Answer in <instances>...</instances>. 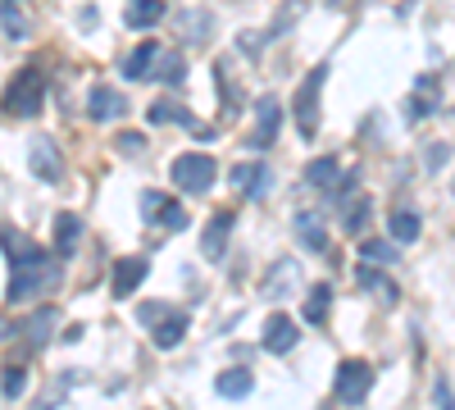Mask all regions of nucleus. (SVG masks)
Returning a JSON list of instances; mask_svg holds the SVG:
<instances>
[{"label": "nucleus", "instance_id": "obj_34", "mask_svg": "<svg viewBox=\"0 0 455 410\" xmlns=\"http://www.w3.org/2000/svg\"><path fill=\"white\" fill-rule=\"evenodd\" d=\"M433 410H451V379H437V388H433Z\"/></svg>", "mask_w": 455, "mask_h": 410}, {"label": "nucleus", "instance_id": "obj_6", "mask_svg": "<svg viewBox=\"0 0 455 410\" xmlns=\"http://www.w3.org/2000/svg\"><path fill=\"white\" fill-rule=\"evenodd\" d=\"M141 219H146V223H160V229H169V233H182L187 223H192L187 205H178V201L164 197V192H141Z\"/></svg>", "mask_w": 455, "mask_h": 410}, {"label": "nucleus", "instance_id": "obj_28", "mask_svg": "<svg viewBox=\"0 0 455 410\" xmlns=\"http://www.w3.org/2000/svg\"><path fill=\"white\" fill-rule=\"evenodd\" d=\"M396 255H401V246H392L383 237H364L360 242V260H364V265H396Z\"/></svg>", "mask_w": 455, "mask_h": 410}, {"label": "nucleus", "instance_id": "obj_35", "mask_svg": "<svg viewBox=\"0 0 455 410\" xmlns=\"http://www.w3.org/2000/svg\"><path fill=\"white\" fill-rule=\"evenodd\" d=\"M119 151H124V156H137V151H146V137H132V133H124V137H119Z\"/></svg>", "mask_w": 455, "mask_h": 410}, {"label": "nucleus", "instance_id": "obj_10", "mask_svg": "<svg viewBox=\"0 0 455 410\" xmlns=\"http://www.w3.org/2000/svg\"><path fill=\"white\" fill-rule=\"evenodd\" d=\"M264 351L269 356H287V351H296V342H300V328L291 324V315H269L264 319Z\"/></svg>", "mask_w": 455, "mask_h": 410}, {"label": "nucleus", "instance_id": "obj_5", "mask_svg": "<svg viewBox=\"0 0 455 410\" xmlns=\"http://www.w3.org/2000/svg\"><path fill=\"white\" fill-rule=\"evenodd\" d=\"M332 388H337V401H341V406H360V401L369 397V388H373V365H364V360H341Z\"/></svg>", "mask_w": 455, "mask_h": 410}, {"label": "nucleus", "instance_id": "obj_25", "mask_svg": "<svg viewBox=\"0 0 455 410\" xmlns=\"http://www.w3.org/2000/svg\"><path fill=\"white\" fill-rule=\"evenodd\" d=\"M146 119H150V124H187V128H196V124H201V119L192 115V109L182 105V100H156Z\"/></svg>", "mask_w": 455, "mask_h": 410}, {"label": "nucleus", "instance_id": "obj_2", "mask_svg": "<svg viewBox=\"0 0 455 410\" xmlns=\"http://www.w3.org/2000/svg\"><path fill=\"white\" fill-rule=\"evenodd\" d=\"M42 105H46V73H42V64H23L5 83V92H0V109L10 119H36Z\"/></svg>", "mask_w": 455, "mask_h": 410}, {"label": "nucleus", "instance_id": "obj_14", "mask_svg": "<svg viewBox=\"0 0 455 410\" xmlns=\"http://www.w3.org/2000/svg\"><path fill=\"white\" fill-rule=\"evenodd\" d=\"M55 319H60V310L55 306H42V310H36V315H28L14 333H19V338L36 351V347H46L51 342V333H55Z\"/></svg>", "mask_w": 455, "mask_h": 410}, {"label": "nucleus", "instance_id": "obj_11", "mask_svg": "<svg viewBox=\"0 0 455 410\" xmlns=\"http://www.w3.org/2000/svg\"><path fill=\"white\" fill-rule=\"evenodd\" d=\"M87 115H92L96 124H109V119H124V115H128V96L100 83V87H92V96H87Z\"/></svg>", "mask_w": 455, "mask_h": 410}, {"label": "nucleus", "instance_id": "obj_18", "mask_svg": "<svg viewBox=\"0 0 455 410\" xmlns=\"http://www.w3.org/2000/svg\"><path fill=\"white\" fill-rule=\"evenodd\" d=\"M214 83H219V92H223V115L233 119L237 109H242V87H237V78H233V60H228V55L214 60Z\"/></svg>", "mask_w": 455, "mask_h": 410}, {"label": "nucleus", "instance_id": "obj_31", "mask_svg": "<svg viewBox=\"0 0 455 410\" xmlns=\"http://www.w3.org/2000/svg\"><path fill=\"white\" fill-rule=\"evenodd\" d=\"M369 219H373V205H369V197H364V201H351V214H347V233H351V237H360V233L369 229Z\"/></svg>", "mask_w": 455, "mask_h": 410}, {"label": "nucleus", "instance_id": "obj_9", "mask_svg": "<svg viewBox=\"0 0 455 410\" xmlns=\"http://www.w3.org/2000/svg\"><path fill=\"white\" fill-rule=\"evenodd\" d=\"M0 28H5V36H14V42H28L36 32V5L32 0H0Z\"/></svg>", "mask_w": 455, "mask_h": 410}, {"label": "nucleus", "instance_id": "obj_21", "mask_svg": "<svg viewBox=\"0 0 455 410\" xmlns=\"http://www.w3.org/2000/svg\"><path fill=\"white\" fill-rule=\"evenodd\" d=\"M83 242V219L78 214H55V255H73Z\"/></svg>", "mask_w": 455, "mask_h": 410}, {"label": "nucleus", "instance_id": "obj_19", "mask_svg": "<svg viewBox=\"0 0 455 410\" xmlns=\"http://www.w3.org/2000/svg\"><path fill=\"white\" fill-rule=\"evenodd\" d=\"M182 78H187V60H182V51H164V46H160V55H156V68H150V83L178 87Z\"/></svg>", "mask_w": 455, "mask_h": 410}, {"label": "nucleus", "instance_id": "obj_30", "mask_svg": "<svg viewBox=\"0 0 455 410\" xmlns=\"http://www.w3.org/2000/svg\"><path fill=\"white\" fill-rule=\"evenodd\" d=\"M419 229H424V223H419V214H414V210H396L392 214V242H401V246L419 242Z\"/></svg>", "mask_w": 455, "mask_h": 410}, {"label": "nucleus", "instance_id": "obj_13", "mask_svg": "<svg viewBox=\"0 0 455 410\" xmlns=\"http://www.w3.org/2000/svg\"><path fill=\"white\" fill-rule=\"evenodd\" d=\"M150 274V265H146V255H124V260H114V296H132L137 287H141V278Z\"/></svg>", "mask_w": 455, "mask_h": 410}, {"label": "nucleus", "instance_id": "obj_22", "mask_svg": "<svg viewBox=\"0 0 455 410\" xmlns=\"http://www.w3.org/2000/svg\"><path fill=\"white\" fill-rule=\"evenodd\" d=\"M164 19V0H128V10H124V23L146 32V28H156Z\"/></svg>", "mask_w": 455, "mask_h": 410}, {"label": "nucleus", "instance_id": "obj_26", "mask_svg": "<svg viewBox=\"0 0 455 410\" xmlns=\"http://www.w3.org/2000/svg\"><path fill=\"white\" fill-rule=\"evenodd\" d=\"M306 182H310V188H319V192H332L337 182H341V165H337L332 156H319V160H310Z\"/></svg>", "mask_w": 455, "mask_h": 410}, {"label": "nucleus", "instance_id": "obj_17", "mask_svg": "<svg viewBox=\"0 0 455 410\" xmlns=\"http://www.w3.org/2000/svg\"><path fill=\"white\" fill-rule=\"evenodd\" d=\"M355 283L364 287V292H373L378 296V301H383V306H396L401 301V287L383 274V269H378V265H364V260H360V269H355Z\"/></svg>", "mask_w": 455, "mask_h": 410}, {"label": "nucleus", "instance_id": "obj_27", "mask_svg": "<svg viewBox=\"0 0 455 410\" xmlns=\"http://www.w3.org/2000/svg\"><path fill=\"white\" fill-rule=\"evenodd\" d=\"M296 278H300V265H296V260H278V265L269 269V283H264L259 292L269 296V301H278V296H283V292H287Z\"/></svg>", "mask_w": 455, "mask_h": 410}, {"label": "nucleus", "instance_id": "obj_15", "mask_svg": "<svg viewBox=\"0 0 455 410\" xmlns=\"http://www.w3.org/2000/svg\"><path fill=\"white\" fill-rule=\"evenodd\" d=\"M228 178H233V188L246 197V201H255V197H264V192H269V169H264L259 160L251 165H233V173H228Z\"/></svg>", "mask_w": 455, "mask_h": 410}, {"label": "nucleus", "instance_id": "obj_12", "mask_svg": "<svg viewBox=\"0 0 455 410\" xmlns=\"http://www.w3.org/2000/svg\"><path fill=\"white\" fill-rule=\"evenodd\" d=\"M233 223H237L233 210H219V214L205 223V237H201V255H205V260H223L228 237H233Z\"/></svg>", "mask_w": 455, "mask_h": 410}, {"label": "nucleus", "instance_id": "obj_7", "mask_svg": "<svg viewBox=\"0 0 455 410\" xmlns=\"http://www.w3.org/2000/svg\"><path fill=\"white\" fill-rule=\"evenodd\" d=\"M255 115H259V124H255V133H251V151H269V146L278 141V128H283V105H278V96H259Z\"/></svg>", "mask_w": 455, "mask_h": 410}, {"label": "nucleus", "instance_id": "obj_3", "mask_svg": "<svg viewBox=\"0 0 455 410\" xmlns=\"http://www.w3.org/2000/svg\"><path fill=\"white\" fill-rule=\"evenodd\" d=\"M323 83H328V64H315V68L306 73V83L296 87L291 115H296V133L306 137V141L319 137V92H323Z\"/></svg>", "mask_w": 455, "mask_h": 410}, {"label": "nucleus", "instance_id": "obj_29", "mask_svg": "<svg viewBox=\"0 0 455 410\" xmlns=\"http://www.w3.org/2000/svg\"><path fill=\"white\" fill-rule=\"evenodd\" d=\"M328 310H332V287H328V283H315L310 296H306V310H300V315H306L310 324H323Z\"/></svg>", "mask_w": 455, "mask_h": 410}, {"label": "nucleus", "instance_id": "obj_23", "mask_svg": "<svg viewBox=\"0 0 455 410\" xmlns=\"http://www.w3.org/2000/svg\"><path fill=\"white\" fill-rule=\"evenodd\" d=\"M156 55H160V42H150V36H146V42L124 60V78H132V83L150 78V68H156Z\"/></svg>", "mask_w": 455, "mask_h": 410}, {"label": "nucleus", "instance_id": "obj_8", "mask_svg": "<svg viewBox=\"0 0 455 410\" xmlns=\"http://www.w3.org/2000/svg\"><path fill=\"white\" fill-rule=\"evenodd\" d=\"M32 173L42 178V182H64V156H60V146L46 137V133H36L32 137Z\"/></svg>", "mask_w": 455, "mask_h": 410}, {"label": "nucleus", "instance_id": "obj_37", "mask_svg": "<svg viewBox=\"0 0 455 410\" xmlns=\"http://www.w3.org/2000/svg\"><path fill=\"white\" fill-rule=\"evenodd\" d=\"M10 333H14V324H5V319H0V338H10Z\"/></svg>", "mask_w": 455, "mask_h": 410}, {"label": "nucleus", "instance_id": "obj_24", "mask_svg": "<svg viewBox=\"0 0 455 410\" xmlns=\"http://www.w3.org/2000/svg\"><path fill=\"white\" fill-rule=\"evenodd\" d=\"M214 388H219V397H228V401H242L251 388H255V374H251V369H223V374L214 379Z\"/></svg>", "mask_w": 455, "mask_h": 410}, {"label": "nucleus", "instance_id": "obj_36", "mask_svg": "<svg viewBox=\"0 0 455 410\" xmlns=\"http://www.w3.org/2000/svg\"><path fill=\"white\" fill-rule=\"evenodd\" d=\"M446 160H451V146H428V165H433V173H437Z\"/></svg>", "mask_w": 455, "mask_h": 410}, {"label": "nucleus", "instance_id": "obj_33", "mask_svg": "<svg viewBox=\"0 0 455 410\" xmlns=\"http://www.w3.org/2000/svg\"><path fill=\"white\" fill-rule=\"evenodd\" d=\"M23 383H28L23 365H10V369H5V397H10V401H14V397H23Z\"/></svg>", "mask_w": 455, "mask_h": 410}, {"label": "nucleus", "instance_id": "obj_1", "mask_svg": "<svg viewBox=\"0 0 455 410\" xmlns=\"http://www.w3.org/2000/svg\"><path fill=\"white\" fill-rule=\"evenodd\" d=\"M0 251L10 255V301H32L36 292H51L60 283V260L19 229H0Z\"/></svg>", "mask_w": 455, "mask_h": 410}, {"label": "nucleus", "instance_id": "obj_32", "mask_svg": "<svg viewBox=\"0 0 455 410\" xmlns=\"http://www.w3.org/2000/svg\"><path fill=\"white\" fill-rule=\"evenodd\" d=\"M169 310H173L169 301H146V306L137 310V324H141V328H156V324H160V319H164Z\"/></svg>", "mask_w": 455, "mask_h": 410}, {"label": "nucleus", "instance_id": "obj_4", "mask_svg": "<svg viewBox=\"0 0 455 410\" xmlns=\"http://www.w3.org/2000/svg\"><path fill=\"white\" fill-rule=\"evenodd\" d=\"M214 173H219V165H214L210 156H201V151L178 156V160L169 165V178H173V188H178L182 197H201V192H210V188H214Z\"/></svg>", "mask_w": 455, "mask_h": 410}, {"label": "nucleus", "instance_id": "obj_16", "mask_svg": "<svg viewBox=\"0 0 455 410\" xmlns=\"http://www.w3.org/2000/svg\"><path fill=\"white\" fill-rule=\"evenodd\" d=\"M291 229H296V237L306 242V251H328V229H323V219H319V210H296L291 214Z\"/></svg>", "mask_w": 455, "mask_h": 410}, {"label": "nucleus", "instance_id": "obj_20", "mask_svg": "<svg viewBox=\"0 0 455 410\" xmlns=\"http://www.w3.org/2000/svg\"><path fill=\"white\" fill-rule=\"evenodd\" d=\"M150 338H156V347H160V351H173V347L187 338V315H182V310H169L156 328H150Z\"/></svg>", "mask_w": 455, "mask_h": 410}]
</instances>
